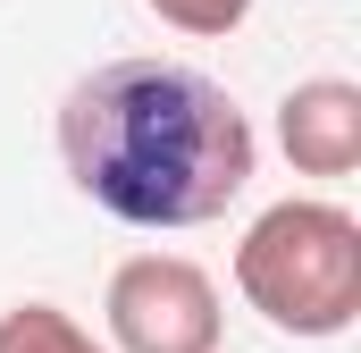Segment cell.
Returning a JSON list of instances; mask_svg holds the SVG:
<instances>
[{
    "instance_id": "cell-5",
    "label": "cell",
    "mask_w": 361,
    "mask_h": 353,
    "mask_svg": "<svg viewBox=\"0 0 361 353\" xmlns=\"http://www.w3.org/2000/svg\"><path fill=\"white\" fill-rule=\"evenodd\" d=\"M0 353H109V345L59 303H8L0 311Z\"/></svg>"
},
{
    "instance_id": "cell-2",
    "label": "cell",
    "mask_w": 361,
    "mask_h": 353,
    "mask_svg": "<svg viewBox=\"0 0 361 353\" xmlns=\"http://www.w3.org/2000/svg\"><path fill=\"white\" fill-rule=\"evenodd\" d=\"M235 294L277 337H345L361 320V219L345 202H269L235 244Z\"/></svg>"
},
{
    "instance_id": "cell-1",
    "label": "cell",
    "mask_w": 361,
    "mask_h": 353,
    "mask_svg": "<svg viewBox=\"0 0 361 353\" xmlns=\"http://www.w3.org/2000/svg\"><path fill=\"white\" fill-rule=\"evenodd\" d=\"M59 160L118 227H210L261 169L235 92L185 59H109L59 92Z\"/></svg>"
},
{
    "instance_id": "cell-3",
    "label": "cell",
    "mask_w": 361,
    "mask_h": 353,
    "mask_svg": "<svg viewBox=\"0 0 361 353\" xmlns=\"http://www.w3.org/2000/svg\"><path fill=\"white\" fill-rule=\"evenodd\" d=\"M101 320H109V345L118 353H219V337H227L210 269L185 261V253H135V261H118L109 269V294H101Z\"/></svg>"
},
{
    "instance_id": "cell-6",
    "label": "cell",
    "mask_w": 361,
    "mask_h": 353,
    "mask_svg": "<svg viewBox=\"0 0 361 353\" xmlns=\"http://www.w3.org/2000/svg\"><path fill=\"white\" fill-rule=\"evenodd\" d=\"M160 25H177L193 42H219V34H235L244 17H252V0H143Z\"/></svg>"
},
{
    "instance_id": "cell-4",
    "label": "cell",
    "mask_w": 361,
    "mask_h": 353,
    "mask_svg": "<svg viewBox=\"0 0 361 353\" xmlns=\"http://www.w3.org/2000/svg\"><path fill=\"white\" fill-rule=\"evenodd\" d=\"M277 143L302 176H353L361 169V85L353 76H302L277 101Z\"/></svg>"
}]
</instances>
